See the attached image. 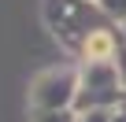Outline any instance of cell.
Here are the masks:
<instances>
[{
	"label": "cell",
	"instance_id": "1",
	"mask_svg": "<svg viewBox=\"0 0 126 122\" xmlns=\"http://www.w3.org/2000/svg\"><path fill=\"white\" fill-rule=\"evenodd\" d=\"M111 37L100 30V33H89V41H85V55L89 59H96V63H104V59H111Z\"/></svg>",
	"mask_w": 126,
	"mask_h": 122
}]
</instances>
